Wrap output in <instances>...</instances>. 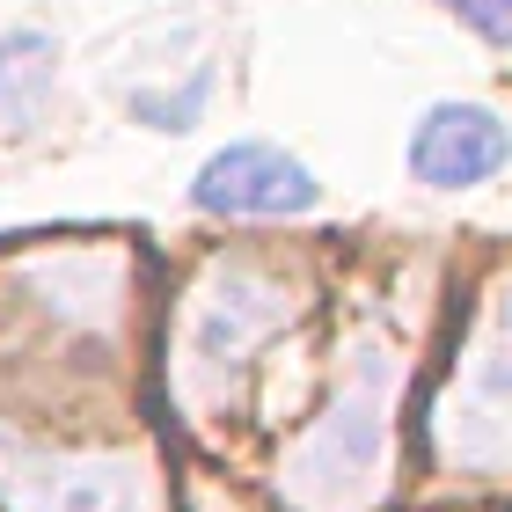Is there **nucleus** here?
<instances>
[{"instance_id": "5", "label": "nucleus", "mask_w": 512, "mask_h": 512, "mask_svg": "<svg viewBox=\"0 0 512 512\" xmlns=\"http://www.w3.org/2000/svg\"><path fill=\"white\" fill-rule=\"evenodd\" d=\"M512 161V125L483 103H432L410 132V176L432 191H476Z\"/></svg>"}, {"instance_id": "2", "label": "nucleus", "mask_w": 512, "mask_h": 512, "mask_svg": "<svg viewBox=\"0 0 512 512\" xmlns=\"http://www.w3.org/2000/svg\"><path fill=\"white\" fill-rule=\"evenodd\" d=\"M286 315H293V293L278 278L249 271V264H220L191 293V315H183V388L198 403L205 395H227V381L242 374V359L271 330H286Z\"/></svg>"}, {"instance_id": "6", "label": "nucleus", "mask_w": 512, "mask_h": 512, "mask_svg": "<svg viewBox=\"0 0 512 512\" xmlns=\"http://www.w3.org/2000/svg\"><path fill=\"white\" fill-rule=\"evenodd\" d=\"M52 81H59V37L52 30H8L0 37V125L8 132H30L52 103Z\"/></svg>"}, {"instance_id": "8", "label": "nucleus", "mask_w": 512, "mask_h": 512, "mask_svg": "<svg viewBox=\"0 0 512 512\" xmlns=\"http://www.w3.org/2000/svg\"><path fill=\"white\" fill-rule=\"evenodd\" d=\"M205 103H213V66H191V81H183V88H139L132 118L147 132H191L205 118Z\"/></svg>"}, {"instance_id": "9", "label": "nucleus", "mask_w": 512, "mask_h": 512, "mask_svg": "<svg viewBox=\"0 0 512 512\" xmlns=\"http://www.w3.org/2000/svg\"><path fill=\"white\" fill-rule=\"evenodd\" d=\"M447 15L461 22V30H476L483 44L512 52V0H447Z\"/></svg>"}, {"instance_id": "7", "label": "nucleus", "mask_w": 512, "mask_h": 512, "mask_svg": "<svg viewBox=\"0 0 512 512\" xmlns=\"http://www.w3.org/2000/svg\"><path fill=\"white\" fill-rule=\"evenodd\" d=\"M469 417H498V425H512V300L498 308L491 337H483V352L469 366Z\"/></svg>"}, {"instance_id": "3", "label": "nucleus", "mask_w": 512, "mask_h": 512, "mask_svg": "<svg viewBox=\"0 0 512 512\" xmlns=\"http://www.w3.org/2000/svg\"><path fill=\"white\" fill-rule=\"evenodd\" d=\"M191 205L213 220H293L322 205V183L308 161H293L271 139H227L191 176Z\"/></svg>"}, {"instance_id": "4", "label": "nucleus", "mask_w": 512, "mask_h": 512, "mask_svg": "<svg viewBox=\"0 0 512 512\" xmlns=\"http://www.w3.org/2000/svg\"><path fill=\"white\" fill-rule=\"evenodd\" d=\"M8 512H154V491L132 461L110 454H0Z\"/></svg>"}, {"instance_id": "1", "label": "nucleus", "mask_w": 512, "mask_h": 512, "mask_svg": "<svg viewBox=\"0 0 512 512\" xmlns=\"http://www.w3.org/2000/svg\"><path fill=\"white\" fill-rule=\"evenodd\" d=\"M388 410H395V359L381 344H359L330 410L286 447L278 491L293 512H366L388 461Z\"/></svg>"}]
</instances>
